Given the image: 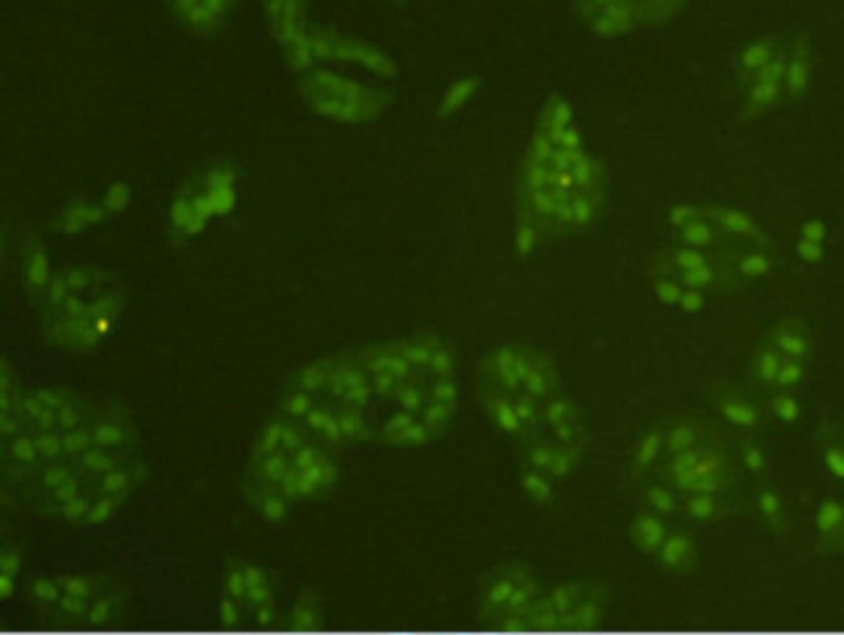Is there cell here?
<instances>
[{
  "label": "cell",
  "mask_w": 844,
  "mask_h": 635,
  "mask_svg": "<svg viewBox=\"0 0 844 635\" xmlns=\"http://www.w3.org/2000/svg\"><path fill=\"white\" fill-rule=\"evenodd\" d=\"M3 470L34 514L91 530L115 519L143 483L141 439L123 404L63 387L24 389L3 361Z\"/></svg>",
  "instance_id": "6da1fadb"
},
{
  "label": "cell",
  "mask_w": 844,
  "mask_h": 635,
  "mask_svg": "<svg viewBox=\"0 0 844 635\" xmlns=\"http://www.w3.org/2000/svg\"><path fill=\"white\" fill-rule=\"evenodd\" d=\"M458 402L455 346L418 332L299 366L281 404L328 447L424 449L450 431Z\"/></svg>",
  "instance_id": "7a4b0ae2"
},
{
  "label": "cell",
  "mask_w": 844,
  "mask_h": 635,
  "mask_svg": "<svg viewBox=\"0 0 844 635\" xmlns=\"http://www.w3.org/2000/svg\"><path fill=\"white\" fill-rule=\"evenodd\" d=\"M603 170L584 145L574 106L553 94L520 162L515 252L528 257L557 236L590 232L603 216Z\"/></svg>",
  "instance_id": "3957f363"
},
{
  "label": "cell",
  "mask_w": 844,
  "mask_h": 635,
  "mask_svg": "<svg viewBox=\"0 0 844 635\" xmlns=\"http://www.w3.org/2000/svg\"><path fill=\"white\" fill-rule=\"evenodd\" d=\"M340 480L328 443L294 418H271L250 447L245 495L265 524H284L299 503L323 501Z\"/></svg>",
  "instance_id": "277c9868"
},
{
  "label": "cell",
  "mask_w": 844,
  "mask_h": 635,
  "mask_svg": "<svg viewBox=\"0 0 844 635\" xmlns=\"http://www.w3.org/2000/svg\"><path fill=\"white\" fill-rule=\"evenodd\" d=\"M37 298L42 340L63 354H94L115 340L123 327V290L94 267L55 275Z\"/></svg>",
  "instance_id": "5b68a950"
},
{
  "label": "cell",
  "mask_w": 844,
  "mask_h": 635,
  "mask_svg": "<svg viewBox=\"0 0 844 635\" xmlns=\"http://www.w3.org/2000/svg\"><path fill=\"white\" fill-rule=\"evenodd\" d=\"M34 623L48 631H112L125 615L123 596L110 581L89 573H58L29 584Z\"/></svg>",
  "instance_id": "8992f818"
},
{
  "label": "cell",
  "mask_w": 844,
  "mask_h": 635,
  "mask_svg": "<svg viewBox=\"0 0 844 635\" xmlns=\"http://www.w3.org/2000/svg\"><path fill=\"white\" fill-rule=\"evenodd\" d=\"M478 389H491L533 408H549L567 392L557 358L522 340H505L486 350L478 363Z\"/></svg>",
  "instance_id": "52a82bcc"
},
{
  "label": "cell",
  "mask_w": 844,
  "mask_h": 635,
  "mask_svg": "<svg viewBox=\"0 0 844 635\" xmlns=\"http://www.w3.org/2000/svg\"><path fill=\"white\" fill-rule=\"evenodd\" d=\"M546 586L530 563H494L478 576L476 625L494 633H536Z\"/></svg>",
  "instance_id": "ba28073f"
},
{
  "label": "cell",
  "mask_w": 844,
  "mask_h": 635,
  "mask_svg": "<svg viewBox=\"0 0 844 635\" xmlns=\"http://www.w3.org/2000/svg\"><path fill=\"white\" fill-rule=\"evenodd\" d=\"M787 37H759L743 44L733 58V79L741 94V114L746 120L764 117L790 104L787 94Z\"/></svg>",
  "instance_id": "9c48e42d"
},
{
  "label": "cell",
  "mask_w": 844,
  "mask_h": 635,
  "mask_svg": "<svg viewBox=\"0 0 844 635\" xmlns=\"http://www.w3.org/2000/svg\"><path fill=\"white\" fill-rule=\"evenodd\" d=\"M216 617L222 631L230 633L278 631L281 612L268 573L253 561L226 565Z\"/></svg>",
  "instance_id": "30bf717a"
},
{
  "label": "cell",
  "mask_w": 844,
  "mask_h": 635,
  "mask_svg": "<svg viewBox=\"0 0 844 635\" xmlns=\"http://www.w3.org/2000/svg\"><path fill=\"white\" fill-rule=\"evenodd\" d=\"M611 596L596 581H559L546 586L536 633H592L608 625Z\"/></svg>",
  "instance_id": "8fae6325"
},
{
  "label": "cell",
  "mask_w": 844,
  "mask_h": 635,
  "mask_svg": "<svg viewBox=\"0 0 844 635\" xmlns=\"http://www.w3.org/2000/svg\"><path fill=\"white\" fill-rule=\"evenodd\" d=\"M658 474L683 495H733L738 483V464L735 454H730V449L722 443L720 436L714 433L706 441L696 443L694 449L665 457Z\"/></svg>",
  "instance_id": "7c38bea8"
},
{
  "label": "cell",
  "mask_w": 844,
  "mask_h": 635,
  "mask_svg": "<svg viewBox=\"0 0 844 635\" xmlns=\"http://www.w3.org/2000/svg\"><path fill=\"white\" fill-rule=\"evenodd\" d=\"M312 110L323 117L346 122V125H362V122L377 120L390 104V94L383 89L364 86L359 81H348L333 71H317L304 81L302 89Z\"/></svg>",
  "instance_id": "4fadbf2b"
},
{
  "label": "cell",
  "mask_w": 844,
  "mask_h": 635,
  "mask_svg": "<svg viewBox=\"0 0 844 635\" xmlns=\"http://www.w3.org/2000/svg\"><path fill=\"white\" fill-rule=\"evenodd\" d=\"M240 190L237 172L230 166H216L205 174L201 185L182 190L172 205V228L180 236L201 234L209 221L230 216L237 208Z\"/></svg>",
  "instance_id": "5bb4252c"
},
{
  "label": "cell",
  "mask_w": 844,
  "mask_h": 635,
  "mask_svg": "<svg viewBox=\"0 0 844 635\" xmlns=\"http://www.w3.org/2000/svg\"><path fill=\"white\" fill-rule=\"evenodd\" d=\"M668 278L689 290L699 294H718V290L730 280V270L725 255L720 249H699V247H681L671 244L663 252H658L648 265V278Z\"/></svg>",
  "instance_id": "9a60e30c"
},
{
  "label": "cell",
  "mask_w": 844,
  "mask_h": 635,
  "mask_svg": "<svg viewBox=\"0 0 844 635\" xmlns=\"http://www.w3.org/2000/svg\"><path fill=\"white\" fill-rule=\"evenodd\" d=\"M706 397H710L714 416L738 436L759 433L770 423L764 402L756 400L749 389L735 385V381H710V385H706Z\"/></svg>",
  "instance_id": "2e32d148"
},
{
  "label": "cell",
  "mask_w": 844,
  "mask_h": 635,
  "mask_svg": "<svg viewBox=\"0 0 844 635\" xmlns=\"http://www.w3.org/2000/svg\"><path fill=\"white\" fill-rule=\"evenodd\" d=\"M704 561V547L699 542L694 526L683 524L681 519H675L668 530L663 545L658 547L655 557H652V565L658 571H663L665 576L673 578H687L691 573L699 571V565Z\"/></svg>",
  "instance_id": "e0dca14e"
},
{
  "label": "cell",
  "mask_w": 844,
  "mask_h": 635,
  "mask_svg": "<svg viewBox=\"0 0 844 635\" xmlns=\"http://www.w3.org/2000/svg\"><path fill=\"white\" fill-rule=\"evenodd\" d=\"M811 553L844 557V495H821L809 514Z\"/></svg>",
  "instance_id": "ac0fdd59"
},
{
  "label": "cell",
  "mask_w": 844,
  "mask_h": 635,
  "mask_svg": "<svg viewBox=\"0 0 844 635\" xmlns=\"http://www.w3.org/2000/svg\"><path fill=\"white\" fill-rule=\"evenodd\" d=\"M582 457H584V449L572 447V443L538 439L533 443H528V447H522L520 464L541 470L549 474V478L557 480V483L565 485L574 478L577 470H580Z\"/></svg>",
  "instance_id": "d6986e66"
},
{
  "label": "cell",
  "mask_w": 844,
  "mask_h": 635,
  "mask_svg": "<svg viewBox=\"0 0 844 635\" xmlns=\"http://www.w3.org/2000/svg\"><path fill=\"white\" fill-rule=\"evenodd\" d=\"M751 514H754L756 524L762 526L766 534L772 537H787L795 526V506L790 501V495L782 491L777 483L764 480V483L754 485L751 493Z\"/></svg>",
  "instance_id": "ffe728a7"
},
{
  "label": "cell",
  "mask_w": 844,
  "mask_h": 635,
  "mask_svg": "<svg viewBox=\"0 0 844 635\" xmlns=\"http://www.w3.org/2000/svg\"><path fill=\"white\" fill-rule=\"evenodd\" d=\"M673 522L675 519H671V516L655 514V511L637 506L627 519L629 545L634 547V553L644 557V561H652V557H655V553H658V547L663 545L665 534H668V530H671Z\"/></svg>",
  "instance_id": "44dd1931"
},
{
  "label": "cell",
  "mask_w": 844,
  "mask_h": 635,
  "mask_svg": "<svg viewBox=\"0 0 844 635\" xmlns=\"http://www.w3.org/2000/svg\"><path fill=\"white\" fill-rule=\"evenodd\" d=\"M766 342L780 350L785 358H795V361L813 363L816 358V340H813L811 327L797 317H782L780 322H774L766 330Z\"/></svg>",
  "instance_id": "7402d4cb"
},
{
  "label": "cell",
  "mask_w": 844,
  "mask_h": 635,
  "mask_svg": "<svg viewBox=\"0 0 844 635\" xmlns=\"http://www.w3.org/2000/svg\"><path fill=\"white\" fill-rule=\"evenodd\" d=\"M730 514H733V495H718V493L683 495L681 522L694 526V530H712V526L725 524Z\"/></svg>",
  "instance_id": "603a6c76"
},
{
  "label": "cell",
  "mask_w": 844,
  "mask_h": 635,
  "mask_svg": "<svg viewBox=\"0 0 844 635\" xmlns=\"http://www.w3.org/2000/svg\"><path fill=\"white\" fill-rule=\"evenodd\" d=\"M665 459V443H663V423H655L644 428L640 439L634 441V447L629 451V474L642 483L644 478L658 474L660 464Z\"/></svg>",
  "instance_id": "cb8c5ba5"
},
{
  "label": "cell",
  "mask_w": 844,
  "mask_h": 635,
  "mask_svg": "<svg viewBox=\"0 0 844 635\" xmlns=\"http://www.w3.org/2000/svg\"><path fill=\"white\" fill-rule=\"evenodd\" d=\"M714 436L710 423L696 416H673L663 420V443H665V457L681 454V451L694 449L696 443H702Z\"/></svg>",
  "instance_id": "d4e9b609"
},
{
  "label": "cell",
  "mask_w": 844,
  "mask_h": 635,
  "mask_svg": "<svg viewBox=\"0 0 844 635\" xmlns=\"http://www.w3.org/2000/svg\"><path fill=\"white\" fill-rule=\"evenodd\" d=\"M816 454L826 478H832V483L844 488V426L824 423L818 428Z\"/></svg>",
  "instance_id": "484cf974"
},
{
  "label": "cell",
  "mask_w": 844,
  "mask_h": 635,
  "mask_svg": "<svg viewBox=\"0 0 844 635\" xmlns=\"http://www.w3.org/2000/svg\"><path fill=\"white\" fill-rule=\"evenodd\" d=\"M735 464L743 474H749L754 483H764L772 478V457L759 433H741L735 447Z\"/></svg>",
  "instance_id": "4316f807"
},
{
  "label": "cell",
  "mask_w": 844,
  "mask_h": 635,
  "mask_svg": "<svg viewBox=\"0 0 844 635\" xmlns=\"http://www.w3.org/2000/svg\"><path fill=\"white\" fill-rule=\"evenodd\" d=\"M517 488H520L522 499L528 503H533L536 509H551L559 503L561 495V483L549 478V474L541 470H533V467L520 464L517 470Z\"/></svg>",
  "instance_id": "83f0119b"
},
{
  "label": "cell",
  "mask_w": 844,
  "mask_h": 635,
  "mask_svg": "<svg viewBox=\"0 0 844 635\" xmlns=\"http://www.w3.org/2000/svg\"><path fill=\"white\" fill-rule=\"evenodd\" d=\"M813 71H816V63H813L811 48L803 40H793V44H790V60H787L790 104H797L805 94H809L813 86Z\"/></svg>",
  "instance_id": "f1b7e54d"
},
{
  "label": "cell",
  "mask_w": 844,
  "mask_h": 635,
  "mask_svg": "<svg viewBox=\"0 0 844 635\" xmlns=\"http://www.w3.org/2000/svg\"><path fill=\"white\" fill-rule=\"evenodd\" d=\"M681 503L683 493L675 491V488L668 483V480L660 478V474L644 478L640 483V506L655 511V514L681 519Z\"/></svg>",
  "instance_id": "f546056e"
},
{
  "label": "cell",
  "mask_w": 844,
  "mask_h": 635,
  "mask_svg": "<svg viewBox=\"0 0 844 635\" xmlns=\"http://www.w3.org/2000/svg\"><path fill=\"white\" fill-rule=\"evenodd\" d=\"M766 418L782 428L801 426L805 420V400L797 389H772L764 400Z\"/></svg>",
  "instance_id": "4dcf8cb0"
},
{
  "label": "cell",
  "mask_w": 844,
  "mask_h": 635,
  "mask_svg": "<svg viewBox=\"0 0 844 635\" xmlns=\"http://www.w3.org/2000/svg\"><path fill=\"white\" fill-rule=\"evenodd\" d=\"M325 623V610H323V596L312 588H304V592L296 596V602L288 610V627L294 631H304V633H315L321 631Z\"/></svg>",
  "instance_id": "1f68e13d"
},
{
  "label": "cell",
  "mask_w": 844,
  "mask_h": 635,
  "mask_svg": "<svg viewBox=\"0 0 844 635\" xmlns=\"http://www.w3.org/2000/svg\"><path fill=\"white\" fill-rule=\"evenodd\" d=\"M782 361H785V356L764 340L762 346L754 348V356H751V366H749L751 379H754L759 387H764L766 392H772L774 385H777Z\"/></svg>",
  "instance_id": "d6a6232c"
},
{
  "label": "cell",
  "mask_w": 844,
  "mask_h": 635,
  "mask_svg": "<svg viewBox=\"0 0 844 635\" xmlns=\"http://www.w3.org/2000/svg\"><path fill=\"white\" fill-rule=\"evenodd\" d=\"M108 216H112V213L104 208V203H75L71 208H65L63 216H60V232H87V228L102 224Z\"/></svg>",
  "instance_id": "836d02e7"
},
{
  "label": "cell",
  "mask_w": 844,
  "mask_h": 635,
  "mask_svg": "<svg viewBox=\"0 0 844 635\" xmlns=\"http://www.w3.org/2000/svg\"><path fill=\"white\" fill-rule=\"evenodd\" d=\"M478 86H481V81L478 79L455 81L452 86L445 91L443 99H439V110H437L439 117H450V114H458L460 110H466V106L474 102V96L478 94Z\"/></svg>",
  "instance_id": "e575fe53"
},
{
  "label": "cell",
  "mask_w": 844,
  "mask_h": 635,
  "mask_svg": "<svg viewBox=\"0 0 844 635\" xmlns=\"http://www.w3.org/2000/svg\"><path fill=\"white\" fill-rule=\"evenodd\" d=\"M21 576V553L19 547L6 545L0 553V602H9L17 594Z\"/></svg>",
  "instance_id": "d590c367"
},
{
  "label": "cell",
  "mask_w": 844,
  "mask_h": 635,
  "mask_svg": "<svg viewBox=\"0 0 844 635\" xmlns=\"http://www.w3.org/2000/svg\"><path fill=\"white\" fill-rule=\"evenodd\" d=\"M52 278H55V273H52L48 255H44L42 249H37L34 255L27 259V265H24V280H27V288L32 290V294L37 296V294H42V290L50 286V280H52Z\"/></svg>",
  "instance_id": "8d00e7d4"
},
{
  "label": "cell",
  "mask_w": 844,
  "mask_h": 635,
  "mask_svg": "<svg viewBox=\"0 0 844 635\" xmlns=\"http://www.w3.org/2000/svg\"><path fill=\"white\" fill-rule=\"evenodd\" d=\"M809 385H811V363L795 361V358H785L774 389H797V392H803Z\"/></svg>",
  "instance_id": "74e56055"
},
{
  "label": "cell",
  "mask_w": 844,
  "mask_h": 635,
  "mask_svg": "<svg viewBox=\"0 0 844 635\" xmlns=\"http://www.w3.org/2000/svg\"><path fill=\"white\" fill-rule=\"evenodd\" d=\"M793 252H795V257L801 259L803 265H818L821 259H824V255H826V244H816V242L801 239V236H797Z\"/></svg>",
  "instance_id": "f35d334b"
},
{
  "label": "cell",
  "mask_w": 844,
  "mask_h": 635,
  "mask_svg": "<svg viewBox=\"0 0 844 635\" xmlns=\"http://www.w3.org/2000/svg\"><path fill=\"white\" fill-rule=\"evenodd\" d=\"M102 203L110 213L125 211L128 203H131V187H128L125 182H115V185L108 190V195L102 197Z\"/></svg>",
  "instance_id": "ab89813d"
},
{
  "label": "cell",
  "mask_w": 844,
  "mask_h": 635,
  "mask_svg": "<svg viewBox=\"0 0 844 635\" xmlns=\"http://www.w3.org/2000/svg\"><path fill=\"white\" fill-rule=\"evenodd\" d=\"M797 236H801V239L816 242V244H826V239H828V226L821 218H809L801 226V232H797Z\"/></svg>",
  "instance_id": "60d3db41"
}]
</instances>
